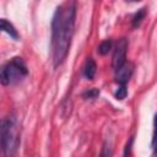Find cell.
Returning <instances> with one entry per match:
<instances>
[{
	"instance_id": "obj_1",
	"label": "cell",
	"mask_w": 157,
	"mask_h": 157,
	"mask_svg": "<svg viewBox=\"0 0 157 157\" xmlns=\"http://www.w3.org/2000/svg\"><path fill=\"white\" fill-rule=\"evenodd\" d=\"M75 1H70L55 10L52 21V56L55 67L61 65L67 56L75 32Z\"/></svg>"
},
{
	"instance_id": "obj_2",
	"label": "cell",
	"mask_w": 157,
	"mask_h": 157,
	"mask_svg": "<svg viewBox=\"0 0 157 157\" xmlns=\"http://www.w3.org/2000/svg\"><path fill=\"white\" fill-rule=\"evenodd\" d=\"M20 145V129L13 115L6 117L1 123V150L5 156L16 153Z\"/></svg>"
},
{
	"instance_id": "obj_7",
	"label": "cell",
	"mask_w": 157,
	"mask_h": 157,
	"mask_svg": "<svg viewBox=\"0 0 157 157\" xmlns=\"http://www.w3.org/2000/svg\"><path fill=\"white\" fill-rule=\"evenodd\" d=\"M96 71H97V66H96V63L92 58H88L86 64H85V69H83V75L88 80H93L94 75H96Z\"/></svg>"
},
{
	"instance_id": "obj_3",
	"label": "cell",
	"mask_w": 157,
	"mask_h": 157,
	"mask_svg": "<svg viewBox=\"0 0 157 157\" xmlns=\"http://www.w3.org/2000/svg\"><path fill=\"white\" fill-rule=\"evenodd\" d=\"M28 74V69L22 58H12L1 69V83L4 86L13 85L22 81Z\"/></svg>"
},
{
	"instance_id": "obj_11",
	"label": "cell",
	"mask_w": 157,
	"mask_h": 157,
	"mask_svg": "<svg viewBox=\"0 0 157 157\" xmlns=\"http://www.w3.org/2000/svg\"><path fill=\"white\" fill-rule=\"evenodd\" d=\"M115 98L117 99H119V101H121V99H124L126 96H128V90H126V86L125 85H120L119 86V88L117 90V92H115Z\"/></svg>"
},
{
	"instance_id": "obj_5",
	"label": "cell",
	"mask_w": 157,
	"mask_h": 157,
	"mask_svg": "<svg viewBox=\"0 0 157 157\" xmlns=\"http://www.w3.org/2000/svg\"><path fill=\"white\" fill-rule=\"evenodd\" d=\"M134 72V65L125 61L119 69L115 70V81L119 85H126Z\"/></svg>"
},
{
	"instance_id": "obj_10",
	"label": "cell",
	"mask_w": 157,
	"mask_h": 157,
	"mask_svg": "<svg viewBox=\"0 0 157 157\" xmlns=\"http://www.w3.org/2000/svg\"><path fill=\"white\" fill-rule=\"evenodd\" d=\"M152 150L153 153L157 155V114L155 115L153 120V135H152Z\"/></svg>"
},
{
	"instance_id": "obj_6",
	"label": "cell",
	"mask_w": 157,
	"mask_h": 157,
	"mask_svg": "<svg viewBox=\"0 0 157 157\" xmlns=\"http://www.w3.org/2000/svg\"><path fill=\"white\" fill-rule=\"evenodd\" d=\"M1 29L7 33L11 38H13L15 40H18L20 39V34L17 32V29L13 27V25L11 22H9L6 18H1Z\"/></svg>"
},
{
	"instance_id": "obj_14",
	"label": "cell",
	"mask_w": 157,
	"mask_h": 157,
	"mask_svg": "<svg viewBox=\"0 0 157 157\" xmlns=\"http://www.w3.org/2000/svg\"><path fill=\"white\" fill-rule=\"evenodd\" d=\"M126 1H129V2H135V1H140V0H126Z\"/></svg>"
},
{
	"instance_id": "obj_13",
	"label": "cell",
	"mask_w": 157,
	"mask_h": 157,
	"mask_svg": "<svg viewBox=\"0 0 157 157\" xmlns=\"http://www.w3.org/2000/svg\"><path fill=\"white\" fill-rule=\"evenodd\" d=\"M132 142H134V137L131 136L130 140H129V142H128L126 146H125V151H124V155H125V156H128V155L131 153V146H132Z\"/></svg>"
},
{
	"instance_id": "obj_8",
	"label": "cell",
	"mask_w": 157,
	"mask_h": 157,
	"mask_svg": "<svg viewBox=\"0 0 157 157\" xmlns=\"http://www.w3.org/2000/svg\"><path fill=\"white\" fill-rule=\"evenodd\" d=\"M145 16H146V9H140L132 16V18H131V26H132V28H137L141 25V22L145 18Z\"/></svg>"
},
{
	"instance_id": "obj_12",
	"label": "cell",
	"mask_w": 157,
	"mask_h": 157,
	"mask_svg": "<svg viewBox=\"0 0 157 157\" xmlns=\"http://www.w3.org/2000/svg\"><path fill=\"white\" fill-rule=\"evenodd\" d=\"M98 96H99V91L97 88H91V90L83 92V94H82V97L86 99H93V98H97Z\"/></svg>"
},
{
	"instance_id": "obj_4",
	"label": "cell",
	"mask_w": 157,
	"mask_h": 157,
	"mask_svg": "<svg viewBox=\"0 0 157 157\" xmlns=\"http://www.w3.org/2000/svg\"><path fill=\"white\" fill-rule=\"evenodd\" d=\"M126 50H128V39L120 38L115 44L113 58H112V66L114 70L119 69L126 61Z\"/></svg>"
},
{
	"instance_id": "obj_9",
	"label": "cell",
	"mask_w": 157,
	"mask_h": 157,
	"mask_svg": "<svg viewBox=\"0 0 157 157\" xmlns=\"http://www.w3.org/2000/svg\"><path fill=\"white\" fill-rule=\"evenodd\" d=\"M113 48V40L112 39H105V40H103L99 45H98V53L101 54V55H105V54H108V52L110 50Z\"/></svg>"
}]
</instances>
